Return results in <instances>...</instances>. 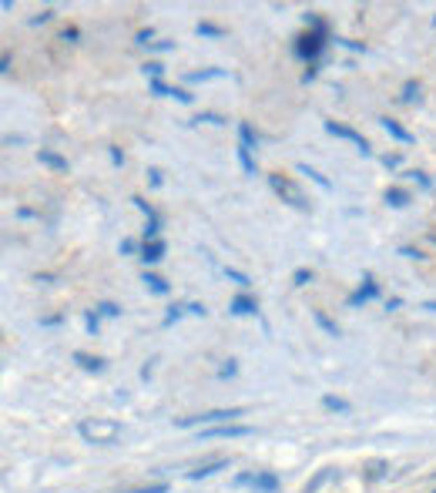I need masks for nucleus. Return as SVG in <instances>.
Listing matches in <instances>:
<instances>
[{
  "instance_id": "7",
  "label": "nucleus",
  "mask_w": 436,
  "mask_h": 493,
  "mask_svg": "<svg viewBox=\"0 0 436 493\" xmlns=\"http://www.w3.org/2000/svg\"><path fill=\"white\" fill-rule=\"evenodd\" d=\"M373 299H380V282L373 279V275H362V282H360V289L346 299V306L349 309H360V306H366V302H373Z\"/></svg>"
},
{
  "instance_id": "45",
  "label": "nucleus",
  "mask_w": 436,
  "mask_h": 493,
  "mask_svg": "<svg viewBox=\"0 0 436 493\" xmlns=\"http://www.w3.org/2000/svg\"><path fill=\"white\" fill-rule=\"evenodd\" d=\"M107 155H111L114 165H125V151H121V148H114V145H111V148H107Z\"/></svg>"
},
{
  "instance_id": "37",
  "label": "nucleus",
  "mask_w": 436,
  "mask_h": 493,
  "mask_svg": "<svg viewBox=\"0 0 436 493\" xmlns=\"http://www.w3.org/2000/svg\"><path fill=\"white\" fill-rule=\"evenodd\" d=\"M118 252H121V255H134V252H141V249H138V242H134V238H121Z\"/></svg>"
},
{
  "instance_id": "42",
  "label": "nucleus",
  "mask_w": 436,
  "mask_h": 493,
  "mask_svg": "<svg viewBox=\"0 0 436 493\" xmlns=\"http://www.w3.org/2000/svg\"><path fill=\"white\" fill-rule=\"evenodd\" d=\"M399 255H403V259H423V252L413 249V245H399Z\"/></svg>"
},
{
  "instance_id": "9",
  "label": "nucleus",
  "mask_w": 436,
  "mask_h": 493,
  "mask_svg": "<svg viewBox=\"0 0 436 493\" xmlns=\"http://www.w3.org/2000/svg\"><path fill=\"white\" fill-rule=\"evenodd\" d=\"M249 487H256V493H276L279 490V476H276L272 470H256Z\"/></svg>"
},
{
  "instance_id": "55",
  "label": "nucleus",
  "mask_w": 436,
  "mask_h": 493,
  "mask_svg": "<svg viewBox=\"0 0 436 493\" xmlns=\"http://www.w3.org/2000/svg\"><path fill=\"white\" fill-rule=\"evenodd\" d=\"M423 309H430V312H436V302H426V306H423Z\"/></svg>"
},
{
  "instance_id": "12",
  "label": "nucleus",
  "mask_w": 436,
  "mask_h": 493,
  "mask_svg": "<svg viewBox=\"0 0 436 493\" xmlns=\"http://www.w3.org/2000/svg\"><path fill=\"white\" fill-rule=\"evenodd\" d=\"M165 252H168V245H165L161 238L145 242V245H141V262H145V265H158V262L165 259Z\"/></svg>"
},
{
  "instance_id": "35",
  "label": "nucleus",
  "mask_w": 436,
  "mask_h": 493,
  "mask_svg": "<svg viewBox=\"0 0 436 493\" xmlns=\"http://www.w3.org/2000/svg\"><path fill=\"white\" fill-rule=\"evenodd\" d=\"M225 275H229L235 286H242V289H249V275L245 272H238V269H225Z\"/></svg>"
},
{
  "instance_id": "26",
  "label": "nucleus",
  "mask_w": 436,
  "mask_h": 493,
  "mask_svg": "<svg viewBox=\"0 0 436 493\" xmlns=\"http://www.w3.org/2000/svg\"><path fill=\"white\" fill-rule=\"evenodd\" d=\"M306 30H315V34H326V37H329V24H326L319 14H312V10L306 14Z\"/></svg>"
},
{
  "instance_id": "49",
  "label": "nucleus",
  "mask_w": 436,
  "mask_h": 493,
  "mask_svg": "<svg viewBox=\"0 0 436 493\" xmlns=\"http://www.w3.org/2000/svg\"><path fill=\"white\" fill-rule=\"evenodd\" d=\"M235 373H238V366L231 363V359H229V366H222V369H218V376H222V379H225V376H235Z\"/></svg>"
},
{
  "instance_id": "11",
  "label": "nucleus",
  "mask_w": 436,
  "mask_h": 493,
  "mask_svg": "<svg viewBox=\"0 0 436 493\" xmlns=\"http://www.w3.org/2000/svg\"><path fill=\"white\" fill-rule=\"evenodd\" d=\"M229 312H231V315H256V312H258V302L252 299V295H249V292H238V295H235V299L229 302Z\"/></svg>"
},
{
  "instance_id": "52",
  "label": "nucleus",
  "mask_w": 436,
  "mask_h": 493,
  "mask_svg": "<svg viewBox=\"0 0 436 493\" xmlns=\"http://www.w3.org/2000/svg\"><path fill=\"white\" fill-rule=\"evenodd\" d=\"M315 78H319V67L312 64V67H309L306 74H302V84H309V81H315Z\"/></svg>"
},
{
  "instance_id": "10",
  "label": "nucleus",
  "mask_w": 436,
  "mask_h": 493,
  "mask_svg": "<svg viewBox=\"0 0 436 493\" xmlns=\"http://www.w3.org/2000/svg\"><path fill=\"white\" fill-rule=\"evenodd\" d=\"M231 460L229 457H215V460H208V463H198L195 470H188V480H205L211 473H218V470H225Z\"/></svg>"
},
{
  "instance_id": "27",
  "label": "nucleus",
  "mask_w": 436,
  "mask_h": 493,
  "mask_svg": "<svg viewBox=\"0 0 436 493\" xmlns=\"http://www.w3.org/2000/svg\"><path fill=\"white\" fill-rule=\"evenodd\" d=\"M141 74L148 81H161V74H165V64L161 61H148V64H141Z\"/></svg>"
},
{
  "instance_id": "31",
  "label": "nucleus",
  "mask_w": 436,
  "mask_h": 493,
  "mask_svg": "<svg viewBox=\"0 0 436 493\" xmlns=\"http://www.w3.org/2000/svg\"><path fill=\"white\" fill-rule=\"evenodd\" d=\"M309 282H312V269H295V272H292V286H309Z\"/></svg>"
},
{
  "instance_id": "36",
  "label": "nucleus",
  "mask_w": 436,
  "mask_h": 493,
  "mask_svg": "<svg viewBox=\"0 0 436 493\" xmlns=\"http://www.w3.org/2000/svg\"><path fill=\"white\" fill-rule=\"evenodd\" d=\"M61 41H64V44H77V41H81V30H77V27H64V30H61Z\"/></svg>"
},
{
  "instance_id": "41",
  "label": "nucleus",
  "mask_w": 436,
  "mask_h": 493,
  "mask_svg": "<svg viewBox=\"0 0 436 493\" xmlns=\"http://www.w3.org/2000/svg\"><path fill=\"white\" fill-rule=\"evenodd\" d=\"M335 44H342V48H349V51H366V44H360V41H349V37H335Z\"/></svg>"
},
{
  "instance_id": "15",
  "label": "nucleus",
  "mask_w": 436,
  "mask_h": 493,
  "mask_svg": "<svg viewBox=\"0 0 436 493\" xmlns=\"http://www.w3.org/2000/svg\"><path fill=\"white\" fill-rule=\"evenodd\" d=\"M386 205L389 208H406L413 202V195L410 191H406V188H396V185H393V188H386Z\"/></svg>"
},
{
  "instance_id": "21",
  "label": "nucleus",
  "mask_w": 436,
  "mask_h": 493,
  "mask_svg": "<svg viewBox=\"0 0 436 493\" xmlns=\"http://www.w3.org/2000/svg\"><path fill=\"white\" fill-rule=\"evenodd\" d=\"M238 145H245V148H252V151H256L258 134H256V128H252L249 121H242V125H238Z\"/></svg>"
},
{
  "instance_id": "14",
  "label": "nucleus",
  "mask_w": 436,
  "mask_h": 493,
  "mask_svg": "<svg viewBox=\"0 0 436 493\" xmlns=\"http://www.w3.org/2000/svg\"><path fill=\"white\" fill-rule=\"evenodd\" d=\"M380 125L389 138H396V141H403V145H413V131H406L399 121H393V118H380Z\"/></svg>"
},
{
  "instance_id": "8",
  "label": "nucleus",
  "mask_w": 436,
  "mask_h": 493,
  "mask_svg": "<svg viewBox=\"0 0 436 493\" xmlns=\"http://www.w3.org/2000/svg\"><path fill=\"white\" fill-rule=\"evenodd\" d=\"M252 426H242V423H225V426H211L202 430V440H235V437H249Z\"/></svg>"
},
{
  "instance_id": "53",
  "label": "nucleus",
  "mask_w": 436,
  "mask_h": 493,
  "mask_svg": "<svg viewBox=\"0 0 436 493\" xmlns=\"http://www.w3.org/2000/svg\"><path fill=\"white\" fill-rule=\"evenodd\" d=\"M34 279H37V282H44V286H51V282H54V275H48V272H44V275H41V272H37V275H34Z\"/></svg>"
},
{
  "instance_id": "54",
  "label": "nucleus",
  "mask_w": 436,
  "mask_h": 493,
  "mask_svg": "<svg viewBox=\"0 0 436 493\" xmlns=\"http://www.w3.org/2000/svg\"><path fill=\"white\" fill-rule=\"evenodd\" d=\"M399 306H403V299H389V302H386V309H389V312H396Z\"/></svg>"
},
{
  "instance_id": "33",
  "label": "nucleus",
  "mask_w": 436,
  "mask_h": 493,
  "mask_svg": "<svg viewBox=\"0 0 436 493\" xmlns=\"http://www.w3.org/2000/svg\"><path fill=\"white\" fill-rule=\"evenodd\" d=\"M410 178H413L416 185H419L423 191H430V188H433V178H430L426 171H410Z\"/></svg>"
},
{
  "instance_id": "18",
  "label": "nucleus",
  "mask_w": 436,
  "mask_h": 493,
  "mask_svg": "<svg viewBox=\"0 0 436 493\" xmlns=\"http://www.w3.org/2000/svg\"><path fill=\"white\" fill-rule=\"evenodd\" d=\"M141 282H145V289L154 292V295H168V292H172V286H168L161 275H154V272H145V275H141Z\"/></svg>"
},
{
  "instance_id": "17",
  "label": "nucleus",
  "mask_w": 436,
  "mask_h": 493,
  "mask_svg": "<svg viewBox=\"0 0 436 493\" xmlns=\"http://www.w3.org/2000/svg\"><path fill=\"white\" fill-rule=\"evenodd\" d=\"M222 78H231L229 71H222V67H208V71H191V74H185V81H191V84H202V81H222Z\"/></svg>"
},
{
  "instance_id": "16",
  "label": "nucleus",
  "mask_w": 436,
  "mask_h": 493,
  "mask_svg": "<svg viewBox=\"0 0 436 493\" xmlns=\"http://www.w3.org/2000/svg\"><path fill=\"white\" fill-rule=\"evenodd\" d=\"M74 363L81 366L84 373H104V369H107V366H104V359H98V356H91V353H81V349L74 353Z\"/></svg>"
},
{
  "instance_id": "34",
  "label": "nucleus",
  "mask_w": 436,
  "mask_h": 493,
  "mask_svg": "<svg viewBox=\"0 0 436 493\" xmlns=\"http://www.w3.org/2000/svg\"><path fill=\"white\" fill-rule=\"evenodd\" d=\"M188 312V306H172V309L165 312V326H172V322H178L181 315Z\"/></svg>"
},
{
  "instance_id": "46",
  "label": "nucleus",
  "mask_w": 436,
  "mask_h": 493,
  "mask_svg": "<svg viewBox=\"0 0 436 493\" xmlns=\"http://www.w3.org/2000/svg\"><path fill=\"white\" fill-rule=\"evenodd\" d=\"M383 165L386 168H399V165H403V158L399 155H383Z\"/></svg>"
},
{
  "instance_id": "19",
  "label": "nucleus",
  "mask_w": 436,
  "mask_h": 493,
  "mask_svg": "<svg viewBox=\"0 0 436 493\" xmlns=\"http://www.w3.org/2000/svg\"><path fill=\"white\" fill-rule=\"evenodd\" d=\"M295 171H302V175H309L312 182H315V185H319V188H322V191H333V182H329L326 175H319L315 168H309L306 161H299V165H295Z\"/></svg>"
},
{
  "instance_id": "25",
  "label": "nucleus",
  "mask_w": 436,
  "mask_h": 493,
  "mask_svg": "<svg viewBox=\"0 0 436 493\" xmlns=\"http://www.w3.org/2000/svg\"><path fill=\"white\" fill-rule=\"evenodd\" d=\"M238 165H242V171H245V175H256V158H252V148L238 145Z\"/></svg>"
},
{
  "instance_id": "13",
  "label": "nucleus",
  "mask_w": 436,
  "mask_h": 493,
  "mask_svg": "<svg viewBox=\"0 0 436 493\" xmlns=\"http://www.w3.org/2000/svg\"><path fill=\"white\" fill-rule=\"evenodd\" d=\"M37 161H41L44 168H51V171H68V158L51 151V148H37Z\"/></svg>"
},
{
  "instance_id": "39",
  "label": "nucleus",
  "mask_w": 436,
  "mask_h": 493,
  "mask_svg": "<svg viewBox=\"0 0 436 493\" xmlns=\"http://www.w3.org/2000/svg\"><path fill=\"white\" fill-rule=\"evenodd\" d=\"M134 41H138L141 48H152V44H154V30H152V27H148V30H138V37H134Z\"/></svg>"
},
{
  "instance_id": "24",
  "label": "nucleus",
  "mask_w": 436,
  "mask_h": 493,
  "mask_svg": "<svg viewBox=\"0 0 436 493\" xmlns=\"http://www.w3.org/2000/svg\"><path fill=\"white\" fill-rule=\"evenodd\" d=\"M195 34H198V37H211V41L225 37V30H222L218 24H211V21H198V27H195Z\"/></svg>"
},
{
  "instance_id": "48",
  "label": "nucleus",
  "mask_w": 436,
  "mask_h": 493,
  "mask_svg": "<svg viewBox=\"0 0 436 493\" xmlns=\"http://www.w3.org/2000/svg\"><path fill=\"white\" fill-rule=\"evenodd\" d=\"M0 74H10V54H0Z\"/></svg>"
},
{
  "instance_id": "5",
  "label": "nucleus",
  "mask_w": 436,
  "mask_h": 493,
  "mask_svg": "<svg viewBox=\"0 0 436 493\" xmlns=\"http://www.w3.org/2000/svg\"><path fill=\"white\" fill-rule=\"evenodd\" d=\"M322 128L329 131V134H333V138H342V141H349V145H353V148H356V151H360L362 158H373V148H369V141H366V138H362L360 131L346 128V125H339V121H326V125H322Z\"/></svg>"
},
{
  "instance_id": "20",
  "label": "nucleus",
  "mask_w": 436,
  "mask_h": 493,
  "mask_svg": "<svg viewBox=\"0 0 436 493\" xmlns=\"http://www.w3.org/2000/svg\"><path fill=\"white\" fill-rule=\"evenodd\" d=\"M312 319H315V326H319L326 336H339V326H335V322L322 309H312Z\"/></svg>"
},
{
  "instance_id": "1",
  "label": "nucleus",
  "mask_w": 436,
  "mask_h": 493,
  "mask_svg": "<svg viewBox=\"0 0 436 493\" xmlns=\"http://www.w3.org/2000/svg\"><path fill=\"white\" fill-rule=\"evenodd\" d=\"M77 433H81V440L91 443V446H114V443L121 440L125 426H121L118 419L91 416V419H81V423H77Z\"/></svg>"
},
{
  "instance_id": "29",
  "label": "nucleus",
  "mask_w": 436,
  "mask_h": 493,
  "mask_svg": "<svg viewBox=\"0 0 436 493\" xmlns=\"http://www.w3.org/2000/svg\"><path fill=\"white\" fill-rule=\"evenodd\" d=\"M84 326H87V333H91V336H98V329H101V315H98V309L84 312Z\"/></svg>"
},
{
  "instance_id": "38",
  "label": "nucleus",
  "mask_w": 436,
  "mask_h": 493,
  "mask_svg": "<svg viewBox=\"0 0 436 493\" xmlns=\"http://www.w3.org/2000/svg\"><path fill=\"white\" fill-rule=\"evenodd\" d=\"M125 493H168V483H152V487H134Z\"/></svg>"
},
{
  "instance_id": "51",
  "label": "nucleus",
  "mask_w": 436,
  "mask_h": 493,
  "mask_svg": "<svg viewBox=\"0 0 436 493\" xmlns=\"http://www.w3.org/2000/svg\"><path fill=\"white\" fill-rule=\"evenodd\" d=\"M188 312H191V315H208V309L202 302H188Z\"/></svg>"
},
{
  "instance_id": "32",
  "label": "nucleus",
  "mask_w": 436,
  "mask_h": 493,
  "mask_svg": "<svg viewBox=\"0 0 436 493\" xmlns=\"http://www.w3.org/2000/svg\"><path fill=\"white\" fill-rule=\"evenodd\" d=\"M329 476H333V470H322V473H319L312 483H306V490H302V493H315L319 487H322V483H326V480H329Z\"/></svg>"
},
{
  "instance_id": "4",
  "label": "nucleus",
  "mask_w": 436,
  "mask_h": 493,
  "mask_svg": "<svg viewBox=\"0 0 436 493\" xmlns=\"http://www.w3.org/2000/svg\"><path fill=\"white\" fill-rule=\"evenodd\" d=\"M326 44H329V37L326 34H315V30H302V34H295L292 37V54L299 57V61H306L309 67L322 57L326 51Z\"/></svg>"
},
{
  "instance_id": "30",
  "label": "nucleus",
  "mask_w": 436,
  "mask_h": 493,
  "mask_svg": "<svg viewBox=\"0 0 436 493\" xmlns=\"http://www.w3.org/2000/svg\"><path fill=\"white\" fill-rule=\"evenodd\" d=\"M322 406H326V410H335V413H349V403L339 399V396H322Z\"/></svg>"
},
{
  "instance_id": "6",
  "label": "nucleus",
  "mask_w": 436,
  "mask_h": 493,
  "mask_svg": "<svg viewBox=\"0 0 436 493\" xmlns=\"http://www.w3.org/2000/svg\"><path fill=\"white\" fill-rule=\"evenodd\" d=\"M131 202H134V208L145 215V242H154V238H158V232H161V215H158L152 202H145L141 195H134Z\"/></svg>"
},
{
  "instance_id": "56",
  "label": "nucleus",
  "mask_w": 436,
  "mask_h": 493,
  "mask_svg": "<svg viewBox=\"0 0 436 493\" xmlns=\"http://www.w3.org/2000/svg\"><path fill=\"white\" fill-rule=\"evenodd\" d=\"M430 242H433V245H436V232H430Z\"/></svg>"
},
{
  "instance_id": "47",
  "label": "nucleus",
  "mask_w": 436,
  "mask_h": 493,
  "mask_svg": "<svg viewBox=\"0 0 436 493\" xmlns=\"http://www.w3.org/2000/svg\"><path fill=\"white\" fill-rule=\"evenodd\" d=\"M64 315H41V326H61Z\"/></svg>"
},
{
  "instance_id": "43",
  "label": "nucleus",
  "mask_w": 436,
  "mask_h": 493,
  "mask_svg": "<svg viewBox=\"0 0 436 493\" xmlns=\"http://www.w3.org/2000/svg\"><path fill=\"white\" fill-rule=\"evenodd\" d=\"M148 51H175V41H154Z\"/></svg>"
},
{
  "instance_id": "50",
  "label": "nucleus",
  "mask_w": 436,
  "mask_h": 493,
  "mask_svg": "<svg viewBox=\"0 0 436 493\" xmlns=\"http://www.w3.org/2000/svg\"><path fill=\"white\" fill-rule=\"evenodd\" d=\"M195 121H208V125H225V121H222V118H218V114H198V118H195Z\"/></svg>"
},
{
  "instance_id": "22",
  "label": "nucleus",
  "mask_w": 436,
  "mask_h": 493,
  "mask_svg": "<svg viewBox=\"0 0 436 493\" xmlns=\"http://www.w3.org/2000/svg\"><path fill=\"white\" fill-rule=\"evenodd\" d=\"M399 101H403V104H419V101H423V94H419V81H406V84H403Z\"/></svg>"
},
{
  "instance_id": "2",
  "label": "nucleus",
  "mask_w": 436,
  "mask_h": 493,
  "mask_svg": "<svg viewBox=\"0 0 436 493\" xmlns=\"http://www.w3.org/2000/svg\"><path fill=\"white\" fill-rule=\"evenodd\" d=\"M245 413L242 406H231V410H208V413H195V416H181L175 419L178 430H211V426H225V423H235L238 416Z\"/></svg>"
},
{
  "instance_id": "28",
  "label": "nucleus",
  "mask_w": 436,
  "mask_h": 493,
  "mask_svg": "<svg viewBox=\"0 0 436 493\" xmlns=\"http://www.w3.org/2000/svg\"><path fill=\"white\" fill-rule=\"evenodd\" d=\"M94 309H98V315H101V319H118V315L125 312L121 306H114V302H107V299H104V302H98Z\"/></svg>"
},
{
  "instance_id": "23",
  "label": "nucleus",
  "mask_w": 436,
  "mask_h": 493,
  "mask_svg": "<svg viewBox=\"0 0 436 493\" xmlns=\"http://www.w3.org/2000/svg\"><path fill=\"white\" fill-rule=\"evenodd\" d=\"M386 470H389V463H386V460H369V463H366V470H362V476H366V480H383Z\"/></svg>"
},
{
  "instance_id": "3",
  "label": "nucleus",
  "mask_w": 436,
  "mask_h": 493,
  "mask_svg": "<svg viewBox=\"0 0 436 493\" xmlns=\"http://www.w3.org/2000/svg\"><path fill=\"white\" fill-rule=\"evenodd\" d=\"M269 188H272V191H276V195H279L289 208H295V211H309V208H312L309 195L295 182H292L289 175H279V171H276V175H269Z\"/></svg>"
},
{
  "instance_id": "44",
  "label": "nucleus",
  "mask_w": 436,
  "mask_h": 493,
  "mask_svg": "<svg viewBox=\"0 0 436 493\" xmlns=\"http://www.w3.org/2000/svg\"><path fill=\"white\" fill-rule=\"evenodd\" d=\"M148 182H152V188H161L165 178H161V171H158V168H148Z\"/></svg>"
},
{
  "instance_id": "40",
  "label": "nucleus",
  "mask_w": 436,
  "mask_h": 493,
  "mask_svg": "<svg viewBox=\"0 0 436 493\" xmlns=\"http://www.w3.org/2000/svg\"><path fill=\"white\" fill-rule=\"evenodd\" d=\"M54 17V10L51 7H48V10H41V14H37V17H30V21H27V24L30 27H41V24H48V21H51Z\"/></svg>"
},
{
  "instance_id": "57",
  "label": "nucleus",
  "mask_w": 436,
  "mask_h": 493,
  "mask_svg": "<svg viewBox=\"0 0 436 493\" xmlns=\"http://www.w3.org/2000/svg\"><path fill=\"white\" fill-rule=\"evenodd\" d=\"M433 493H436V490H433Z\"/></svg>"
}]
</instances>
